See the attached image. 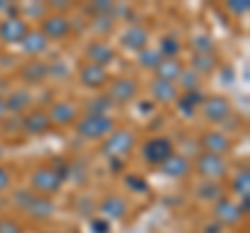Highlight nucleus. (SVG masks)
Returning <instances> with one entry per match:
<instances>
[{
    "label": "nucleus",
    "mask_w": 250,
    "mask_h": 233,
    "mask_svg": "<svg viewBox=\"0 0 250 233\" xmlns=\"http://www.w3.org/2000/svg\"><path fill=\"white\" fill-rule=\"evenodd\" d=\"M198 196L205 200H215L221 196V188H219L217 183H202L198 188Z\"/></svg>",
    "instance_id": "473e14b6"
},
{
    "label": "nucleus",
    "mask_w": 250,
    "mask_h": 233,
    "mask_svg": "<svg viewBox=\"0 0 250 233\" xmlns=\"http://www.w3.org/2000/svg\"><path fill=\"white\" fill-rule=\"evenodd\" d=\"M217 60L213 54H196V57L192 58V71L194 73H210L215 69Z\"/></svg>",
    "instance_id": "b1692460"
},
{
    "label": "nucleus",
    "mask_w": 250,
    "mask_h": 233,
    "mask_svg": "<svg viewBox=\"0 0 250 233\" xmlns=\"http://www.w3.org/2000/svg\"><path fill=\"white\" fill-rule=\"evenodd\" d=\"M50 121L61 123V125H69L75 119V106L71 102H57L50 108Z\"/></svg>",
    "instance_id": "2eb2a0df"
},
{
    "label": "nucleus",
    "mask_w": 250,
    "mask_h": 233,
    "mask_svg": "<svg viewBox=\"0 0 250 233\" xmlns=\"http://www.w3.org/2000/svg\"><path fill=\"white\" fill-rule=\"evenodd\" d=\"M0 233H21V227L11 219H2L0 221Z\"/></svg>",
    "instance_id": "e433bc0d"
},
{
    "label": "nucleus",
    "mask_w": 250,
    "mask_h": 233,
    "mask_svg": "<svg viewBox=\"0 0 250 233\" xmlns=\"http://www.w3.org/2000/svg\"><path fill=\"white\" fill-rule=\"evenodd\" d=\"M111 104L113 102L108 100V96L92 100V104H88V115H106V111L111 108Z\"/></svg>",
    "instance_id": "2f4dec72"
},
{
    "label": "nucleus",
    "mask_w": 250,
    "mask_h": 233,
    "mask_svg": "<svg viewBox=\"0 0 250 233\" xmlns=\"http://www.w3.org/2000/svg\"><path fill=\"white\" fill-rule=\"evenodd\" d=\"M42 34L46 36V40L52 38V40H59V38H65L69 34V21L61 15H54V17H48L42 23Z\"/></svg>",
    "instance_id": "9d476101"
},
{
    "label": "nucleus",
    "mask_w": 250,
    "mask_h": 233,
    "mask_svg": "<svg viewBox=\"0 0 250 233\" xmlns=\"http://www.w3.org/2000/svg\"><path fill=\"white\" fill-rule=\"evenodd\" d=\"M62 179L59 177V173L54 169H38L34 175H31V185H34L36 192L42 194H54L61 190Z\"/></svg>",
    "instance_id": "20e7f679"
},
{
    "label": "nucleus",
    "mask_w": 250,
    "mask_h": 233,
    "mask_svg": "<svg viewBox=\"0 0 250 233\" xmlns=\"http://www.w3.org/2000/svg\"><path fill=\"white\" fill-rule=\"evenodd\" d=\"M125 181L129 183V188L134 190V192H146V190H148L146 181L140 179V177H136V175H127V177H125Z\"/></svg>",
    "instance_id": "72a5a7b5"
},
{
    "label": "nucleus",
    "mask_w": 250,
    "mask_h": 233,
    "mask_svg": "<svg viewBox=\"0 0 250 233\" xmlns=\"http://www.w3.org/2000/svg\"><path fill=\"white\" fill-rule=\"evenodd\" d=\"M192 48L196 50V54H210L213 50V40L208 36H194L192 38Z\"/></svg>",
    "instance_id": "bb28decb"
},
{
    "label": "nucleus",
    "mask_w": 250,
    "mask_h": 233,
    "mask_svg": "<svg viewBox=\"0 0 250 233\" xmlns=\"http://www.w3.org/2000/svg\"><path fill=\"white\" fill-rule=\"evenodd\" d=\"M2 115H4V100L0 98V121H2Z\"/></svg>",
    "instance_id": "37998d69"
},
{
    "label": "nucleus",
    "mask_w": 250,
    "mask_h": 233,
    "mask_svg": "<svg viewBox=\"0 0 250 233\" xmlns=\"http://www.w3.org/2000/svg\"><path fill=\"white\" fill-rule=\"evenodd\" d=\"M92 9L96 11V13H108L113 9V4L111 2H106V0H98V2H94L92 4Z\"/></svg>",
    "instance_id": "ea45409f"
},
{
    "label": "nucleus",
    "mask_w": 250,
    "mask_h": 233,
    "mask_svg": "<svg viewBox=\"0 0 250 233\" xmlns=\"http://www.w3.org/2000/svg\"><path fill=\"white\" fill-rule=\"evenodd\" d=\"M115 129V123L108 115H88L85 119L77 125L80 136H83L85 139H98L108 136Z\"/></svg>",
    "instance_id": "f257e3e1"
},
{
    "label": "nucleus",
    "mask_w": 250,
    "mask_h": 233,
    "mask_svg": "<svg viewBox=\"0 0 250 233\" xmlns=\"http://www.w3.org/2000/svg\"><path fill=\"white\" fill-rule=\"evenodd\" d=\"M6 6H9V4H6L4 0H0V9H6Z\"/></svg>",
    "instance_id": "c03bdc74"
},
{
    "label": "nucleus",
    "mask_w": 250,
    "mask_h": 233,
    "mask_svg": "<svg viewBox=\"0 0 250 233\" xmlns=\"http://www.w3.org/2000/svg\"><path fill=\"white\" fill-rule=\"evenodd\" d=\"M90 227H92L94 233H108V231H111V225H108L106 219H94L90 223Z\"/></svg>",
    "instance_id": "c9c22d12"
},
{
    "label": "nucleus",
    "mask_w": 250,
    "mask_h": 233,
    "mask_svg": "<svg viewBox=\"0 0 250 233\" xmlns=\"http://www.w3.org/2000/svg\"><path fill=\"white\" fill-rule=\"evenodd\" d=\"M219 231V225H210V227L205 229V233H217Z\"/></svg>",
    "instance_id": "79ce46f5"
},
{
    "label": "nucleus",
    "mask_w": 250,
    "mask_h": 233,
    "mask_svg": "<svg viewBox=\"0 0 250 233\" xmlns=\"http://www.w3.org/2000/svg\"><path fill=\"white\" fill-rule=\"evenodd\" d=\"M177 52H179V44H177L175 38L173 36H165V38H163V40H161V57L165 54L167 58H173Z\"/></svg>",
    "instance_id": "c756f323"
},
{
    "label": "nucleus",
    "mask_w": 250,
    "mask_h": 233,
    "mask_svg": "<svg viewBox=\"0 0 250 233\" xmlns=\"http://www.w3.org/2000/svg\"><path fill=\"white\" fill-rule=\"evenodd\" d=\"M156 73H159V79L173 83L179 77V73H182V65L173 58H165L159 63V67H156Z\"/></svg>",
    "instance_id": "aec40b11"
},
{
    "label": "nucleus",
    "mask_w": 250,
    "mask_h": 233,
    "mask_svg": "<svg viewBox=\"0 0 250 233\" xmlns=\"http://www.w3.org/2000/svg\"><path fill=\"white\" fill-rule=\"evenodd\" d=\"M94 27H96L98 32H108V29L113 27V21H111V17H104V15H100L98 19H94Z\"/></svg>",
    "instance_id": "4c0bfd02"
},
{
    "label": "nucleus",
    "mask_w": 250,
    "mask_h": 233,
    "mask_svg": "<svg viewBox=\"0 0 250 233\" xmlns=\"http://www.w3.org/2000/svg\"><path fill=\"white\" fill-rule=\"evenodd\" d=\"M138 60L144 67H148V69H156V67H159V63L163 60V57H161L159 50H142V52H140V57H138Z\"/></svg>",
    "instance_id": "393cba45"
},
{
    "label": "nucleus",
    "mask_w": 250,
    "mask_h": 233,
    "mask_svg": "<svg viewBox=\"0 0 250 233\" xmlns=\"http://www.w3.org/2000/svg\"><path fill=\"white\" fill-rule=\"evenodd\" d=\"M134 144H136V137H134L131 131H115V134L104 142L103 152L106 154L108 158L115 160V158L125 156L127 152H131Z\"/></svg>",
    "instance_id": "f03ea898"
},
{
    "label": "nucleus",
    "mask_w": 250,
    "mask_h": 233,
    "mask_svg": "<svg viewBox=\"0 0 250 233\" xmlns=\"http://www.w3.org/2000/svg\"><path fill=\"white\" fill-rule=\"evenodd\" d=\"M88 57L92 58V65L104 67L108 60L113 58V48L104 42H94V44L88 46Z\"/></svg>",
    "instance_id": "f3484780"
},
{
    "label": "nucleus",
    "mask_w": 250,
    "mask_h": 233,
    "mask_svg": "<svg viewBox=\"0 0 250 233\" xmlns=\"http://www.w3.org/2000/svg\"><path fill=\"white\" fill-rule=\"evenodd\" d=\"M200 100H202L200 94H196V92H188V94L182 98V102H179V108H182L186 115H192L194 113V106H196Z\"/></svg>",
    "instance_id": "7c9ffc66"
},
{
    "label": "nucleus",
    "mask_w": 250,
    "mask_h": 233,
    "mask_svg": "<svg viewBox=\"0 0 250 233\" xmlns=\"http://www.w3.org/2000/svg\"><path fill=\"white\" fill-rule=\"evenodd\" d=\"M27 36V25L25 21H21L17 17H11V19H4L0 23V38L9 44H19L23 42V38Z\"/></svg>",
    "instance_id": "423d86ee"
},
{
    "label": "nucleus",
    "mask_w": 250,
    "mask_h": 233,
    "mask_svg": "<svg viewBox=\"0 0 250 233\" xmlns=\"http://www.w3.org/2000/svg\"><path fill=\"white\" fill-rule=\"evenodd\" d=\"M136 96V83L131 79H117L113 81L111 90H108V100L115 102H127Z\"/></svg>",
    "instance_id": "9b49d317"
},
{
    "label": "nucleus",
    "mask_w": 250,
    "mask_h": 233,
    "mask_svg": "<svg viewBox=\"0 0 250 233\" xmlns=\"http://www.w3.org/2000/svg\"><path fill=\"white\" fill-rule=\"evenodd\" d=\"M152 96L159 102H173L177 98V90L171 81H163V79H154L152 81Z\"/></svg>",
    "instance_id": "6ab92c4d"
},
{
    "label": "nucleus",
    "mask_w": 250,
    "mask_h": 233,
    "mask_svg": "<svg viewBox=\"0 0 250 233\" xmlns=\"http://www.w3.org/2000/svg\"><path fill=\"white\" fill-rule=\"evenodd\" d=\"M146 42H148V34L142 27H129L121 38V44L125 48H131V50H142L146 46Z\"/></svg>",
    "instance_id": "4468645a"
},
{
    "label": "nucleus",
    "mask_w": 250,
    "mask_h": 233,
    "mask_svg": "<svg viewBox=\"0 0 250 233\" xmlns=\"http://www.w3.org/2000/svg\"><path fill=\"white\" fill-rule=\"evenodd\" d=\"M228 9L233 11L236 15H242V13H246L250 9V4H248V0H229L228 2Z\"/></svg>",
    "instance_id": "f704fd0d"
},
{
    "label": "nucleus",
    "mask_w": 250,
    "mask_h": 233,
    "mask_svg": "<svg viewBox=\"0 0 250 233\" xmlns=\"http://www.w3.org/2000/svg\"><path fill=\"white\" fill-rule=\"evenodd\" d=\"M229 115V100L228 98H221V96H215L205 102V116L208 121H215V123H221L228 119Z\"/></svg>",
    "instance_id": "0eeeda50"
},
{
    "label": "nucleus",
    "mask_w": 250,
    "mask_h": 233,
    "mask_svg": "<svg viewBox=\"0 0 250 233\" xmlns=\"http://www.w3.org/2000/svg\"><path fill=\"white\" fill-rule=\"evenodd\" d=\"M21 46H23V52H27V54H40L46 50L48 40H46V36L42 32H27Z\"/></svg>",
    "instance_id": "dca6fc26"
},
{
    "label": "nucleus",
    "mask_w": 250,
    "mask_h": 233,
    "mask_svg": "<svg viewBox=\"0 0 250 233\" xmlns=\"http://www.w3.org/2000/svg\"><path fill=\"white\" fill-rule=\"evenodd\" d=\"M9 185H11V175L6 173L2 167H0V192H4Z\"/></svg>",
    "instance_id": "a19ab883"
},
{
    "label": "nucleus",
    "mask_w": 250,
    "mask_h": 233,
    "mask_svg": "<svg viewBox=\"0 0 250 233\" xmlns=\"http://www.w3.org/2000/svg\"><path fill=\"white\" fill-rule=\"evenodd\" d=\"M233 188H236L238 194H242L244 198H248V190H250V171L244 169V171H240L238 177H236V181H233Z\"/></svg>",
    "instance_id": "cd10ccee"
},
{
    "label": "nucleus",
    "mask_w": 250,
    "mask_h": 233,
    "mask_svg": "<svg viewBox=\"0 0 250 233\" xmlns=\"http://www.w3.org/2000/svg\"><path fill=\"white\" fill-rule=\"evenodd\" d=\"M202 148L208 154H215V156H221L231 148V142L223 134H217V131H210V134L202 136Z\"/></svg>",
    "instance_id": "1a4fd4ad"
},
{
    "label": "nucleus",
    "mask_w": 250,
    "mask_h": 233,
    "mask_svg": "<svg viewBox=\"0 0 250 233\" xmlns=\"http://www.w3.org/2000/svg\"><path fill=\"white\" fill-rule=\"evenodd\" d=\"M171 154H173V146L167 137H154L150 142H146L142 148V156L150 165H163Z\"/></svg>",
    "instance_id": "7ed1b4c3"
},
{
    "label": "nucleus",
    "mask_w": 250,
    "mask_h": 233,
    "mask_svg": "<svg viewBox=\"0 0 250 233\" xmlns=\"http://www.w3.org/2000/svg\"><path fill=\"white\" fill-rule=\"evenodd\" d=\"M161 171L167 177H184L190 171V162H188L182 154H171V156L161 165Z\"/></svg>",
    "instance_id": "f8f14e48"
},
{
    "label": "nucleus",
    "mask_w": 250,
    "mask_h": 233,
    "mask_svg": "<svg viewBox=\"0 0 250 233\" xmlns=\"http://www.w3.org/2000/svg\"><path fill=\"white\" fill-rule=\"evenodd\" d=\"M15 200H17V204L19 206H23V208H27L29 206V202L31 200H34V196H31V194L29 192H17V194H15Z\"/></svg>",
    "instance_id": "58836bf2"
},
{
    "label": "nucleus",
    "mask_w": 250,
    "mask_h": 233,
    "mask_svg": "<svg viewBox=\"0 0 250 233\" xmlns=\"http://www.w3.org/2000/svg\"><path fill=\"white\" fill-rule=\"evenodd\" d=\"M100 211H103V214L108 216V219H123L125 213H127V204H125L123 198L111 196L100 204Z\"/></svg>",
    "instance_id": "ddd939ff"
},
{
    "label": "nucleus",
    "mask_w": 250,
    "mask_h": 233,
    "mask_svg": "<svg viewBox=\"0 0 250 233\" xmlns=\"http://www.w3.org/2000/svg\"><path fill=\"white\" fill-rule=\"evenodd\" d=\"M23 127H25L29 134H42V131L50 127V119H48V115H44V113H31L29 116H25Z\"/></svg>",
    "instance_id": "4be33fe9"
},
{
    "label": "nucleus",
    "mask_w": 250,
    "mask_h": 233,
    "mask_svg": "<svg viewBox=\"0 0 250 233\" xmlns=\"http://www.w3.org/2000/svg\"><path fill=\"white\" fill-rule=\"evenodd\" d=\"M215 216L219 219V223L236 225V223H240V219H242V211H240V206L233 204L231 200L223 198V200L217 202V206H215Z\"/></svg>",
    "instance_id": "6e6552de"
},
{
    "label": "nucleus",
    "mask_w": 250,
    "mask_h": 233,
    "mask_svg": "<svg viewBox=\"0 0 250 233\" xmlns=\"http://www.w3.org/2000/svg\"><path fill=\"white\" fill-rule=\"evenodd\" d=\"M46 73H48V67L42 65V63H34V65L25 67V71H23V77H25V79H29V81H40Z\"/></svg>",
    "instance_id": "a878e982"
},
{
    "label": "nucleus",
    "mask_w": 250,
    "mask_h": 233,
    "mask_svg": "<svg viewBox=\"0 0 250 233\" xmlns=\"http://www.w3.org/2000/svg\"><path fill=\"white\" fill-rule=\"evenodd\" d=\"M27 213L34 216V219H46L54 213V204L48 198H34L27 206Z\"/></svg>",
    "instance_id": "412c9836"
},
{
    "label": "nucleus",
    "mask_w": 250,
    "mask_h": 233,
    "mask_svg": "<svg viewBox=\"0 0 250 233\" xmlns=\"http://www.w3.org/2000/svg\"><path fill=\"white\" fill-rule=\"evenodd\" d=\"M179 83L184 85V90H188V92H194L198 88V75L192 71V69H186V71H182L179 73Z\"/></svg>",
    "instance_id": "c85d7f7f"
},
{
    "label": "nucleus",
    "mask_w": 250,
    "mask_h": 233,
    "mask_svg": "<svg viewBox=\"0 0 250 233\" xmlns=\"http://www.w3.org/2000/svg\"><path fill=\"white\" fill-rule=\"evenodd\" d=\"M196 169L200 175L208 177V179H219V177L225 175V171H228V167H225V160L221 156H215V154H200L198 156V162H196Z\"/></svg>",
    "instance_id": "39448f33"
},
{
    "label": "nucleus",
    "mask_w": 250,
    "mask_h": 233,
    "mask_svg": "<svg viewBox=\"0 0 250 233\" xmlns=\"http://www.w3.org/2000/svg\"><path fill=\"white\" fill-rule=\"evenodd\" d=\"M29 104V94L25 90H17V92H13V94L4 100V108H9V111L13 113H19L23 111Z\"/></svg>",
    "instance_id": "5701e85b"
},
{
    "label": "nucleus",
    "mask_w": 250,
    "mask_h": 233,
    "mask_svg": "<svg viewBox=\"0 0 250 233\" xmlns=\"http://www.w3.org/2000/svg\"><path fill=\"white\" fill-rule=\"evenodd\" d=\"M82 81L88 85V88H100V85L106 81L104 67H100V65H88L82 71Z\"/></svg>",
    "instance_id": "a211bd4d"
}]
</instances>
